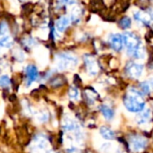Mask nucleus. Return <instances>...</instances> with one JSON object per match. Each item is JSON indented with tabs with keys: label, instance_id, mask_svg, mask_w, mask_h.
Returning <instances> with one entry per match:
<instances>
[{
	"label": "nucleus",
	"instance_id": "nucleus-22",
	"mask_svg": "<svg viewBox=\"0 0 153 153\" xmlns=\"http://www.w3.org/2000/svg\"><path fill=\"white\" fill-rule=\"evenodd\" d=\"M8 33V25L5 22H2L0 24V35H6Z\"/></svg>",
	"mask_w": 153,
	"mask_h": 153
},
{
	"label": "nucleus",
	"instance_id": "nucleus-11",
	"mask_svg": "<svg viewBox=\"0 0 153 153\" xmlns=\"http://www.w3.org/2000/svg\"><path fill=\"white\" fill-rule=\"evenodd\" d=\"M71 19L67 16H61L56 22V30L59 32H64L66 28L70 25Z\"/></svg>",
	"mask_w": 153,
	"mask_h": 153
},
{
	"label": "nucleus",
	"instance_id": "nucleus-2",
	"mask_svg": "<svg viewBox=\"0 0 153 153\" xmlns=\"http://www.w3.org/2000/svg\"><path fill=\"white\" fill-rule=\"evenodd\" d=\"M123 40H124V46L126 48V52L128 56H130L131 57H134L136 52L143 46L139 36H137L134 32L126 31L123 34Z\"/></svg>",
	"mask_w": 153,
	"mask_h": 153
},
{
	"label": "nucleus",
	"instance_id": "nucleus-18",
	"mask_svg": "<svg viewBox=\"0 0 153 153\" xmlns=\"http://www.w3.org/2000/svg\"><path fill=\"white\" fill-rule=\"evenodd\" d=\"M69 97L74 100H78L80 97L79 91L76 87H71L69 90Z\"/></svg>",
	"mask_w": 153,
	"mask_h": 153
},
{
	"label": "nucleus",
	"instance_id": "nucleus-15",
	"mask_svg": "<svg viewBox=\"0 0 153 153\" xmlns=\"http://www.w3.org/2000/svg\"><path fill=\"white\" fill-rule=\"evenodd\" d=\"M118 26L122 30H127L132 26V19L128 16H123L118 21Z\"/></svg>",
	"mask_w": 153,
	"mask_h": 153
},
{
	"label": "nucleus",
	"instance_id": "nucleus-19",
	"mask_svg": "<svg viewBox=\"0 0 153 153\" xmlns=\"http://www.w3.org/2000/svg\"><path fill=\"white\" fill-rule=\"evenodd\" d=\"M140 89H141V92L143 94H148L151 91V85L150 82H143L140 84Z\"/></svg>",
	"mask_w": 153,
	"mask_h": 153
},
{
	"label": "nucleus",
	"instance_id": "nucleus-24",
	"mask_svg": "<svg viewBox=\"0 0 153 153\" xmlns=\"http://www.w3.org/2000/svg\"><path fill=\"white\" fill-rule=\"evenodd\" d=\"M60 2L63 4H74V0H60Z\"/></svg>",
	"mask_w": 153,
	"mask_h": 153
},
{
	"label": "nucleus",
	"instance_id": "nucleus-21",
	"mask_svg": "<svg viewBox=\"0 0 153 153\" xmlns=\"http://www.w3.org/2000/svg\"><path fill=\"white\" fill-rule=\"evenodd\" d=\"M112 149H113V144H112L111 143H103V144L101 145L100 151H101L102 152L108 153L109 152H111Z\"/></svg>",
	"mask_w": 153,
	"mask_h": 153
},
{
	"label": "nucleus",
	"instance_id": "nucleus-1",
	"mask_svg": "<svg viewBox=\"0 0 153 153\" xmlns=\"http://www.w3.org/2000/svg\"><path fill=\"white\" fill-rule=\"evenodd\" d=\"M124 105L130 112H141L145 108V101L143 99V93L134 88H131L129 92L124 98Z\"/></svg>",
	"mask_w": 153,
	"mask_h": 153
},
{
	"label": "nucleus",
	"instance_id": "nucleus-16",
	"mask_svg": "<svg viewBox=\"0 0 153 153\" xmlns=\"http://www.w3.org/2000/svg\"><path fill=\"white\" fill-rule=\"evenodd\" d=\"M101 113L103 115V117L107 119V120H111L113 119L114 117V111L111 108H109L108 106H106V105H103L101 107Z\"/></svg>",
	"mask_w": 153,
	"mask_h": 153
},
{
	"label": "nucleus",
	"instance_id": "nucleus-5",
	"mask_svg": "<svg viewBox=\"0 0 153 153\" xmlns=\"http://www.w3.org/2000/svg\"><path fill=\"white\" fill-rule=\"evenodd\" d=\"M126 72L129 77L133 79H139L143 73V65L141 64L131 62L126 65Z\"/></svg>",
	"mask_w": 153,
	"mask_h": 153
},
{
	"label": "nucleus",
	"instance_id": "nucleus-8",
	"mask_svg": "<svg viewBox=\"0 0 153 153\" xmlns=\"http://www.w3.org/2000/svg\"><path fill=\"white\" fill-rule=\"evenodd\" d=\"M134 17L136 22L143 24V25H150L153 22L152 17L149 12H145L143 10L136 11L134 14Z\"/></svg>",
	"mask_w": 153,
	"mask_h": 153
},
{
	"label": "nucleus",
	"instance_id": "nucleus-7",
	"mask_svg": "<svg viewBox=\"0 0 153 153\" xmlns=\"http://www.w3.org/2000/svg\"><path fill=\"white\" fill-rule=\"evenodd\" d=\"M108 44L116 52H120L124 48L123 35L119 33H112L108 37Z\"/></svg>",
	"mask_w": 153,
	"mask_h": 153
},
{
	"label": "nucleus",
	"instance_id": "nucleus-10",
	"mask_svg": "<svg viewBox=\"0 0 153 153\" xmlns=\"http://www.w3.org/2000/svg\"><path fill=\"white\" fill-rule=\"evenodd\" d=\"M151 117H152V112L149 108H147L139 112V114L135 117V121L138 125H144L151 120Z\"/></svg>",
	"mask_w": 153,
	"mask_h": 153
},
{
	"label": "nucleus",
	"instance_id": "nucleus-13",
	"mask_svg": "<svg viewBox=\"0 0 153 153\" xmlns=\"http://www.w3.org/2000/svg\"><path fill=\"white\" fill-rule=\"evenodd\" d=\"M13 45V39L8 35H2L0 37V48H9Z\"/></svg>",
	"mask_w": 153,
	"mask_h": 153
},
{
	"label": "nucleus",
	"instance_id": "nucleus-14",
	"mask_svg": "<svg viewBox=\"0 0 153 153\" xmlns=\"http://www.w3.org/2000/svg\"><path fill=\"white\" fill-rule=\"evenodd\" d=\"M63 127L66 131H73L78 128L77 124L71 118H65L63 122Z\"/></svg>",
	"mask_w": 153,
	"mask_h": 153
},
{
	"label": "nucleus",
	"instance_id": "nucleus-25",
	"mask_svg": "<svg viewBox=\"0 0 153 153\" xmlns=\"http://www.w3.org/2000/svg\"><path fill=\"white\" fill-rule=\"evenodd\" d=\"M150 85H151V87L153 89V78H152V79L150 80Z\"/></svg>",
	"mask_w": 153,
	"mask_h": 153
},
{
	"label": "nucleus",
	"instance_id": "nucleus-20",
	"mask_svg": "<svg viewBox=\"0 0 153 153\" xmlns=\"http://www.w3.org/2000/svg\"><path fill=\"white\" fill-rule=\"evenodd\" d=\"M10 79L7 75L0 76V86L1 87H8L10 85Z\"/></svg>",
	"mask_w": 153,
	"mask_h": 153
},
{
	"label": "nucleus",
	"instance_id": "nucleus-3",
	"mask_svg": "<svg viewBox=\"0 0 153 153\" xmlns=\"http://www.w3.org/2000/svg\"><path fill=\"white\" fill-rule=\"evenodd\" d=\"M56 66L59 70H65L77 65L78 59L72 54L60 53L56 56Z\"/></svg>",
	"mask_w": 153,
	"mask_h": 153
},
{
	"label": "nucleus",
	"instance_id": "nucleus-12",
	"mask_svg": "<svg viewBox=\"0 0 153 153\" xmlns=\"http://www.w3.org/2000/svg\"><path fill=\"white\" fill-rule=\"evenodd\" d=\"M100 134L106 140L110 141V140H113L115 138V133L107 126H101L100 128Z\"/></svg>",
	"mask_w": 153,
	"mask_h": 153
},
{
	"label": "nucleus",
	"instance_id": "nucleus-23",
	"mask_svg": "<svg viewBox=\"0 0 153 153\" xmlns=\"http://www.w3.org/2000/svg\"><path fill=\"white\" fill-rule=\"evenodd\" d=\"M38 118H39V120L40 122H46V121L48 119V114L47 112H41V113L39 115Z\"/></svg>",
	"mask_w": 153,
	"mask_h": 153
},
{
	"label": "nucleus",
	"instance_id": "nucleus-4",
	"mask_svg": "<svg viewBox=\"0 0 153 153\" xmlns=\"http://www.w3.org/2000/svg\"><path fill=\"white\" fill-rule=\"evenodd\" d=\"M129 145L134 152H141L146 148L147 140L141 135H133L129 139Z\"/></svg>",
	"mask_w": 153,
	"mask_h": 153
},
{
	"label": "nucleus",
	"instance_id": "nucleus-9",
	"mask_svg": "<svg viewBox=\"0 0 153 153\" xmlns=\"http://www.w3.org/2000/svg\"><path fill=\"white\" fill-rule=\"evenodd\" d=\"M26 75H27V82L30 85L31 82H35L39 78V72L37 67L33 65H30L26 68Z\"/></svg>",
	"mask_w": 153,
	"mask_h": 153
},
{
	"label": "nucleus",
	"instance_id": "nucleus-6",
	"mask_svg": "<svg viewBox=\"0 0 153 153\" xmlns=\"http://www.w3.org/2000/svg\"><path fill=\"white\" fill-rule=\"evenodd\" d=\"M83 59H84V64H85L88 74L91 76H95L96 74H98L100 67H99V64H98L96 58L93 56L86 55V56H84Z\"/></svg>",
	"mask_w": 153,
	"mask_h": 153
},
{
	"label": "nucleus",
	"instance_id": "nucleus-17",
	"mask_svg": "<svg viewBox=\"0 0 153 153\" xmlns=\"http://www.w3.org/2000/svg\"><path fill=\"white\" fill-rule=\"evenodd\" d=\"M82 17V10L79 6H75L73 8L72 12H71V20L73 22H78L81 20Z\"/></svg>",
	"mask_w": 153,
	"mask_h": 153
}]
</instances>
